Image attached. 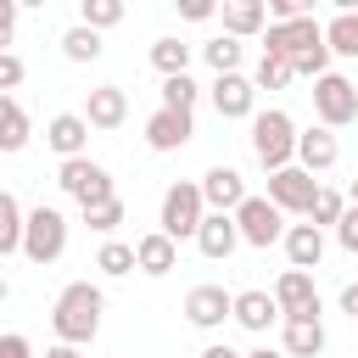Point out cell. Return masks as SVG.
Here are the masks:
<instances>
[{
  "mask_svg": "<svg viewBox=\"0 0 358 358\" xmlns=\"http://www.w3.org/2000/svg\"><path fill=\"white\" fill-rule=\"evenodd\" d=\"M101 313H106V296H101V285H90V280H73V285H62V296L50 302V330H56V341L90 347V341H95V330H101Z\"/></svg>",
  "mask_w": 358,
  "mask_h": 358,
  "instance_id": "obj_1",
  "label": "cell"
},
{
  "mask_svg": "<svg viewBox=\"0 0 358 358\" xmlns=\"http://www.w3.org/2000/svg\"><path fill=\"white\" fill-rule=\"evenodd\" d=\"M252 157H257L263 168L296 162V123H291V112H280V106L252 112Z\"/></svg>",
  "mask_w": 358,
  "mask_h": 358,
  "instance_id": "obj_2",
  "label": "cell"
},
{
  "mask_svg": "<svg viewBox=\"0 0 358 358\" xmlns=\"http://www.w3.org/2000/svg\"><path fill=\"white\" fill-rule=\"evenodd\" d=\"M62 252H67V218H62L56 207H45V201H39L34 213H22V257L45 268V263H56Z\"/></svg>",
  "mask_w": 358,
  "mask_h": 358,
  "instance_id": "obj_3",
  "label": "cell"
},
{
  "mask_svg": "<svg viewBox=\"0 0 358 358\" xmlns=\"http://www.w3.org/2000/svg\"><path fill=\"white\" fill-rule=\"evenodd\" d=\"M313 117L324 129H347L358 123V84L347 73H319L313 78Z\"/></svg>",
  "mask_w": 358,
  "mask_h": 358,
  "instance_id": "obj_4",
  "label": "cell"
},
{
  "mask_svg": "<svg viewBox=\"0 0 358 358\" xmlns=\"http://www.w3.org/2000/svg\"><path fill=\"white\" fill-rule=\"evenodd\" d=\"M56 185L78 201V207H90V201H106V196H117L112 190V173L84 151V157H62V168H56Z\"/></svg>",
  "mask_w": 358,
  "mask_h": 358,
  "instance_id": "obj_5",
  "label": "cell"
},
{
  "mask_svg": "<svg viewBox=\"0 0 358 358\" xmlns=\"http://www.w3.org/2000/svg\"><path fill=\"white\" fill-rule=\"evenodd\" d=\"M201 213H207L201 185L179 179V185H168V190H162V218H157V229H162V235H173V241H190V235H196V224H201Z\"/></svg>",
  "mask_w": 358,
  "mask_h": 358,
  "instance_id": "obj_6",
  "label": "cell"
},
{
  "mask_svg": "<svg viewBox=\"0 0 358 358\" xmlns=\"http://www.w3.org/2000/svg\"><path fill=\"white\" fill-rule=\"evenodd\" d=\"M313 190H319V179H313L302 162L268 168V201H274L285 218H308V207H313Z\"/></svg>",
  "mask_w": 358,
  "mask_h": 358,
  "instance_id": "obj_7",
  "label": "cell"
},
{
  "mask_svg": "<svg viewBox=\"0 0 358 358\" xmlns=\"http://www.w3.org/2000/svg\"><path fill=\"white\" fill-rule=\"evenodd\" d=\"M235 229H241L246 246H263V252H268V246L285 235V213H280L268 196H252V190H246L241 207H235Z\"/></svg>",
  "mask_w": 358,
  "mask_h": 358,
  "instance_id": "obj_8",
  "label": "cell"
},
{
  "mask_svg": "<svg viewBox=\"0 0 358 358\" xmlns=\"http://www.w3.org/2000/svg\"><path fill=\"white\" fill-rule=\"evenodd\" d=\"M319 39H324V28L313 22V11H308V17H285V22H268V28H263V50H268V56H285V62H291L296 50L319 45Z\"/></svg>",
  "mask_w": 358,
  "mask_h": 358,
  "instance_id": "obj_9",
  "label": "cell"
},
{
  "mask_svg": "<svg viewBox=\"0 0 358 358\" xmlns=\"http://www.w3.org/2000/svg\"><path fill=\"white\" fill-rule=\"evenodd\" d=\"M207 95H213L218 117H252V106H257V84H252L241 67H235V73H213Z\"/></svg>",
  "mask_w": 358,
  "mask_h": 358,
  "instance_id": "obj_10",
  "label": "cell"
},
{
  "mask_svg": "<svg viewBox=\"0 0 358 358\" xmlns=\"http://www.w3.org/2000/svg\"><path fill=\"white\" fill-rule=\"evenodd\" d=\"M190 241L201 246V257H213V263H224V257H229V252L241 246V229H235V213H218V207H207Z\"/></svg>",
  "mask_w": 358,
  "mask_h": 358,
  "instance_id": "obj_11",
  "label": "cell"
},
{
  "mask_svg": "<svg viewBox=\"0 0 358 358\" xmlns=\"http://www.w3.org/2000/svg\"><path fill=\"white\" fill-rule=\"evenodd\" d=\"M190 134H196V117H190V112L157 106V112L145 117V145H151V151H179V145H190Z\"/></svg>",
  "mask_w": 358,
  "mask_h": 358,
  "instance_id": "obj_12",
  "label": "cell"
},
{
  "mask_svg": "<svg viewBox=\"0 0 358 358\" xmlns=\"http://www.w3.org/2000/svg\"><path fill=\"white\" fill-rule=\"evenodd\" d=\"M134 268H140V274H151V280L173 274V268H179V241H173V235H162V229L140 235V241H134Z\"/></svg>",
  "mask_w": 358,
  "mask_h": 358,
  "instance_id": "obj_13",
  "label": "cell"
},
{
  "mask_svg": "<svg viewBox=\"0 0 358 358\" xmlns=\"http://www.w3.org/2000/svg\"><path fill=\"white\" fill-rule=\"evenodd\" d=\"M274 302H280V319H285V313H319L313 268H285V274L274 280Z\"/></svg>",
  "mask_w": 358,
  "mask_h": 358,
  "instance_id": "obj_14",
  "label": "cell"
},
{
  "mask_svg": "<svg viewBox=\"0 0 358 358\" xmlns=\"http://www.w3.org/2000/svg\"><path fill=\"white\" fill-rule=\"evenodd\" d=\"M123 117H129V90L123 84L90 90V101H84V123L90 129H123Z\"/></svg>",
  "mask_w": 358,
  "mask_h": 358,
  "instance_id": "obj_15",
  "label": "cell"
},
{
  "mask_svg": "<svg viewBox=\"0 0 358 358\" xmlns=\"http://www.w3.org/2000/svg\"><path fill=\"white\" fill-rule=\"evenodd\" d=\"M45 145H50L56 157H84V151H90V123H84V112H56V117L45 123Z\"/></svg>",
  "mask_w": 358,
  "mask_h": 358,
  "instance_id": "obj_16",
  "label": "cell"
},
{
  "mask_svg": "<svg viewBox=\"0 0 358 358\" xmlns=\"http://www.w3.org/2000/svg\"><path fill=\"white\" fill-rule=\"evenodd\" d=\"M229 302H235V296H229L224 285H196V291L185 296V319H190L196 330H218V324L229 319Z\"/></svg>",
  "mask_w": 358,
  "mask_h": 358,
  "instance_id": "obj_17",
  "label": "cell"
},
{
  "mask_svg": "<svg viewBox=\"0 0 358 358\" xmlns=\"http://www.w3.org/2000/svg\"><path fill=\"white\" fill-rule=\"evenodd\" d=\"M229 319H235L241 330L263 336V330L280 319V302H274V291H235V302H229Z\"/></svg>",
  "mask_w": 358,
  "mask_h": 358,
  "instance_id": "obj_18",
  "label": "cell"
},
{
  "mask_svg": "<svg viewBox=\"0 0 358 358\" xmlns=\"http://www.w3.org/2000/svg\"><path fill=\"white\" fill-rule=\"evenodd\" d=\"M241 196H246V179H241L229 162H218V168H207V173H201V201H207V207L235 213V207H241Z\"/></svg>",
  "mask_w": 358,
  "mask_h": 358,
  "instance_id": "obj_19",
  "label": "cell"
},
{
  "mask_svg": "<svg viewBox=\"0 0 358 358\" xmlns=\"http://www.w3.org/2000/svg\"><path fill=\"white\" fill-rule=\"evenodd\" d=\"M336 157H341V145H336V129H308V134H296V162L308 168V173H330L336 168Z\"/></svg>",
  "mask_w": 358,
  "mask_h": 358,
  "instance_id": "obj_20",
  "label": "cell"
},
{
  "mask_svg": "<svg viewBox=\"0 0 358 358\" xmlns=\"http://www.w3.org/2000/svg\"><path fill=\"white\" fill-rule=\"evenodd\" d=\"M319 352H324L319 313H285V358H319Z\"/></svg>",
  "mask_w": 358,
  "mask_h": 358,
  "instance_id": "obj_21",
  "label": "cell"
},
{
  "mask_svg": "<svg viewBox=\"0 0 358 358\" xmlns=\"http://www.w3.org/2000/svg\"><path fill=\"white\" fill-rule=\"evenodd\" d=\"M218 11H224V34H235V39H257L268 28L263 0H218Z\"/></svg>",
  "mask_w": 358,
  "mask_h": 358,
  "instance_id": "obj_22",
  "label": "cell"
},
{
  "mask_svg": "<svg viewBox=\"0 0 358 358\" xmlns=\"http://www.w3.org/2000/svg\"><path fill=\"white\" fill-rule=\"evenodd\" d=\"M280 241H285L291 268H319V257H324V229L319 224H291Z\"/></svg>",
  "mask_w": 358,
  "mask_h": 358,
  "instance_id": "obj_23",
  "label": "cell"
},
{
  "mask_svg": "<svg viewBox=\"0 0 358 358\" xmlns=\"http://www.w3.org/2000/svg\"><path fill=\"white\" fill-rule=\"evenodd\" d=\"M22 145H28V112L17 106L11 90H0V151L11 157V151H22Z\"/></svg>",
  "mask_w": 358,
  "mask_h": 358,
  "instance_id": "obj_24",
  "label": "cell"
},
{
  "mask_svg": "<svg viewBox=\"0 0 358 358\" xmlns=\"http://www.w3.org/2000/svg\"><path fill=\"white\" fill-rule=\"evenodd\" d=\"M101 28H90V22H73L67 34H62V56L67 62H101Z\"/></svg>",
  "mask_w": 358,
  "mask_h": 358,
  "instance_id": "obj_25",
  "label": "cell"
},
{
  "mask_svg": "<svg viewBox=\"0 0 358 358\" xmlns=\"http://www.w3.org/2000/svg\"><path fill=\"white\" fill-rule=\"evenodd\" d=\"M324 45L330 56H358V11H336L324 22Z\"/></svg>",
  "mask_w": 358,
  "mask_h": 358,
  "instance_id": "obj_26",
  "label": "cell"
},
{
  "mask_svg": "<svg viewBox=\"0 0 358 358\" xmlns=\"http://www.w3.org/2000/svg\"><path fill=\"white\" fill-rule=\"evenodd\" d=\"M22 252V207L11 190H0V257Z\"/></svg>",
  "mask_w": 358,
  "mask_h": 358,
  "instance_id": "obj_27",
  "label": "cell"
},
{
  "mask_svg": "<svg viewBox=\"0 0 358 358\" xmlns=\"http://www.w3.org/2000/svg\"><path fill=\"white\" fill-rule=\"evenodd\" d=\"M241 50H246V45H241L235 34H218V39H207V45H201V56H207V67H213V73H235V67H241Z\"/></svg>",
  "mask_w": 358,
  "mask_h": 358,
  "instance_id": "obj_28",
  "label": "cell"
},
{
  "mask_svg": "<svg viewBox=\"0 0 358 358\" xmlns=\"http://www.w3.org/2000/svg\"><path fill=\"white\" fill-rule=\"evenodd\" d=\"M151 67H157L162 78H168V73H185V67H190V45H185V39H173V34H168V39H157V45H151Z\"/></svg>",
  "mask_w": 358,
  "mask_h": 358,
  "instance_id": "obj_29",
  "label": "cell"
},
{
  "mask_svg": "<svg viewBox=\"0 0 358 358\" xmlns=\"http://www.w3.org/2000/svg\"><path fill=\"white\" fill-rule=\"evenodd\" d=\"M196 95H201V84H196L190 73H168V78H162V106H173V112H196Z\"/></svg>",
  "mask_w": 358,
  "mask_h": 358,
  "instance_id": "obj_30",
  "label": "cell"
},
{
  "mask_svg": "<svg viewBox=\"0 0 358 358\" xmlns=\"http://www.w3.org/2000/svg\"><path fill=\"white\" fill-rule=\"evenodd\" d=\"M123 11H129L123 0H78V22H90V28H101V34H106V28H117V22H123Z\"/></svg>",
  "mask_w": 358,
  "mask_h": 358,
  "instance_id": "obj_31",
  "label": "cell"
},
{
  "mask_svg": "<svg viewBox=\"0 0 358 358\" xmlns=\"http://www.w3.org/2000/svg\"><path fill=\"white\" fill-rule=\"evenodd\" d=\"M84 224H90L95 235H112V229L123 224V196H106V201H90V207H84Z\"/></svg>",
  "mask_w": 358,
  "mask_h": 358,
  "instance_id": "obj_32",
  "label": "cell"
},
{
  "mask_svg": "<svg viewBox=\"0 0 358 358\" xmlns=\"http://www.w3.org/2000/svg\"><path fill=\"white\" fill-rule=\"evenodd\" d=\"M95 268H101V274H112V280L134 274V246H123V241H106V246L95 252Z\"/></svg>",
  "mask_w": 358,
  "mask_h": 358,
  "instance_id": "obj_33",
  "label": "cell"
},
{
  "mask_svg": "<svg viewBox=\"0 0 358 358\" xmlns=\"http://www.w3.org/2000/svg\"><path fill=\"white\" fill-rule=\"evenodd\" d=\"M291 78H296V73H291V62H285V56H268V50H263V62H257L252 84H257V90H285Z\"/></svg>",
  "mask_w": 358,
  "mask_h": 358,
  "instance_id": "obj_34",
  "label": "cell"
},
{
  "mask_svg": "<svg viewBox=\"0 0 358 358\" xmlns=\"http://www.w3.org/2000/svg\"><path fill=\"white\" fill-rule=\"evenodd\" d=\"M341 207H347V196H341V190H330V185H319V190H313V207H308V224H319V229H324V224H336V218H341Z\"/></svg>",
  "mask_w": 358,
  "mask_h": 358,
  "instance_id": "obj_35",
  "label": "cell"
},
{
  "mask_svg": "<svg viewBox=\"0 0 358 358\" xmlns=\"http://www.w3.org/2000/svg\"><path fill=\"white\" fill-rule=\"evenodd\" d=\"M291 73H296V78H319V73H330V45L319 39V45H308V50H296V56H291Z\"/></svg>",
  "mask_w": 358,
  "mask_h": 358,
  "instance_id": "obj_36",
  "label": "cell"
},
{
  "mask_svg": "<svg viewBox=\"0 0 358 358\" xmlns=\"http://www.w3.org/2000/svg\"><path fill=\"white\" fill-rule=\"evenodd\" d=\"M268 6V22H285V17H308L313 0H263Z\"/></svg>",
  "mask_w": 358,
  "mask_h": 358,
  "instance_id": "obj_37",
  "label": "cell"
},
{
  "mask_svg": "<svg viewBox=\"0 0 358 358\" xmlns=\"http://www.w3.org/2000/svg\"><path fill=\"white\" fill-rule=\"evenodd\" d=\"M173 11L185 22H207V17H218V0H173Z\"/></svg>",
  "mask_w": 358,
  "mask_h": 358,
  "instance_id": "obj_38",
  "label": "cell"
},
{
  "mask_svg": "<svg viewBox=\"0 0 358 358\" xmlns=\"http://www.w3.org/2000/svg\"><path fill=\"white\" fill-rule=\"evenodd\" d=\"M22 73H28V67H22V56L0 50V90H17V84H22Z\"/></svg>",
  "mask_w": 358,
  "mask_h": 358,
  "instance_id": "obj_39",
  "label": "cell"
},
{
  "mask_svg": "<svg viewBox=\"0 0 358 358\" xmlns=\"http://www.w3.org/2000/svg\"><path fill=\"white\" fill-rule=\"evenodd\" d=\"M17 39V0H0V50Z\"/></svg>",
  "mask_w": 358,
  "mask_h": 358,
  "instance_id": "obj_40",
  "label": "cell"
},
{
  "mask_svg": "<svg viewBox=\"0 0 358 358\" xmlns=\"http://www.w3.org/2000/svg\"><path fill=\"white\" fill-rule=\"evenodd\" d=\"M0 358H34V347H28V336H0Z\"/></svg>",
  "mask_w": 358,
  "mask_h": 358,
  "instance_id": "obj_41",
  "label": "cell"
},
{
  "mask_svg": "<svg viewBox=\"0 0 358 358\" xmlns=\"http://www.w3.org/2000/svg\"><path fill=\"white\" fill-rule=\"evenodd\" d=\"M341 313L358 319V285H341Z\"/></svg>",
  "mask_w": 358,
  "mask_h": 358,
  "instance_id": "obj_42",
  "label": "cell"
},
{
  "mask_svg": "<svg viewBox=\"0 0 358 358\" xmlns=\"http://www.w3.org/2000/svg\"><path fill=\"white\" fill-rule=\"evenodd\" d=\"M45 358H84L73 341H56V347H45Z\"/></svg>",
  "mask_w": 358,
  "mask_h": 358,
  "instance_id": "obj_43",
  "label": "cell"
},
{
  "mask_svg": "<svg viewBox=\"0 0 358 358\" xmlns=\"http://www.w3.org/2000/svg\"><path fill=\"white\" fill-rule=\"evenodd\" d=\"M201 358H241V352H235V347H224V341H213V347H207Z\"/></svg>",
  "mask_w": 358,
  "mask_h": 358,
  "instance_id": "obj_44",
  "label": "cell"
},
{
  "mask_svg": "<svg viewBox=\"0 0 358 358\" xmlns=\"http://www.w3.org/2000/svg\"><path fill=\"white\" fill-rule=\"evenodd\" d=\"M241 358H285V352H274V347H252V352H241Z\"/></svg>",
  "mask_w": 358,
  "mask_h": 358,
  "instance_id": "obj_45",
  "label": "cell"
},
{
  "mask_svg": "<svg viewBox=\"0 0 358 358\" xmlns=\"http://www.w3.org/2000/svg\"><path fill=\"white\" fill-rule=\"evenodd\" d=\"M330 6H336V11H358V0H330Z\"/></svg>",
  "mask_w": 358,
  "mask_h": 358,
  "instance_id": "obj_46",
  "label": "cell"
},
{
  "mask_svg": "<svg viewBox=\"0 0 358 358\" xmlns=\"http://www.w3.org/2000/svg\"><path fill=\"white\" fill-rule=\"evenodd\" d=\"M6 296H11V280H6V274H0V302H6Z\"/></svg>",
  "mask_w": 358,
  "mask_h": 358,
  "instance_id": "obj_47",
  "label": "cell"
},
{
  "mask_svg": "<svg viewBox=\"0 0 358 358\" xmlns=\"http://www.w3.org/2000/svg\"><path fill=\"white\" fill-rule=\"evenodd\" d=\"M347 201H352V207H358V179H352V190H347Z\"/></svg>",
  "mask_w": 358,
  "mask_h": 358,
  "instance_id": "obj_48",
  "label": "cell"
},
{
  "mask_svg": "<svg viewBox=\"0 0 358 358\" xmlns=\"http://www.w3.org/2000/svg\"><path fill=\"white\" fill-rule=\"evenodd\" d=\"M17 6H50V0H17Z\"/></svg>",
  "mask_w": 358,
  "mask_h": 358,
  "instance_id": "obj_49",
  "label": "cell"
}]
</instances>
